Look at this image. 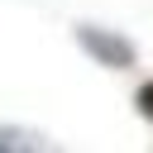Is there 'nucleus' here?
<instances>
[{"label": "nucleus", "mask_w": 153, "mask_h": 153, "mask_svg": "<svg viewBox=\"0 0 153 153\" xmlns=\"http://www.w3.org/2000/svg\"><path fill=\"white\" fill-rule=\"evenodd\" d=\"M76 48L91 57V62H100V67H110V72H129L134 62H139V48H134V38L129 33H120V29H110V24H76Z\"/></svg>", "instance_id": "f257e3e1"}, {"label": "nucleus", "mask_w": 153, "mask_h": 153, "mask_svg": "<svg viewBox=\"0 0 153 153\" xmlns=\"http://www.w3.org/2000/svg\"><path fill=\"white\" fill-rule=\"evenodd\" d=\"M134 110L153 124V81H139V91H134Z\"/></svg>", "instance_id": "7ed1b4c3"}, {"label": "nucleus", "mask_w": 153, "mask_h": 153, "mask_svg": "<svg viewBox=\"0 0 153 153\" xmlns=\"http://www.w3.org/2000/svg\"><path fill=\"white\" fill-rule=\"evenodd\" d=\"M0 153H62L43 129L29 124H0Z\"/></svg>", "instance_id": "f03ea898"}]
</instances>
